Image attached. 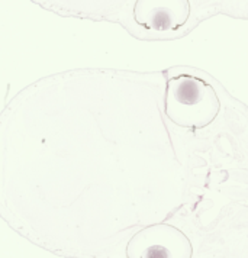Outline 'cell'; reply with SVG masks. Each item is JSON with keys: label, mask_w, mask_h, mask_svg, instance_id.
Wrapping results in <instances>:
<instances>
[{"label": "cell", "mask_w": 248, "mask_h": 258, "mask_svg": "<svg viewBox=\"0 0 248 258\" xmlns=\"http://www.w3.org/2000/svg\"><path fill=\"white\" fill-rule=\"evenodd\" d=\"M165 112L180 125H205L213 116L212 87L201 79L181 74L170 80L167 89Z\"/></svg>", "instance_id": "6da1fadb"}, {"label": "cell", "mask_w": 248, "mask_h": 258, "mask_svg": "<svg viewBox=\"0 0 248 258\" xmlns=\"http://www.w3.org/2000/svg\"><path fill=\"white\" fill-rule=\"evenodd\" d=\"M135 21L153 31H173L186 24L190 13L188 0H138Z\"/></svg>", "instance_id": "7a4b0ae2"}]
</instances>
